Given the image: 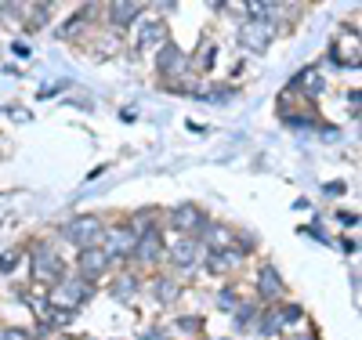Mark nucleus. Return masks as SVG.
<instances>
[{
	"label": "nucleus",
	"mask_w": 362,
	"mask_h": 340,
	"mask_svg": "<svg viewBox=\"0 0 362 340\" xmlns=\"http://www.w3.org/2000/svg\"><path fill=\"white\" fill-rule=\"evenodd\" d=\"M134 242H138V235L127 228V221H112V225H105V228H102L98 250H102L109 261H124V257H131Z\"/></svg>",
	"instance_id": "7ed1b4c3"
},
{
	"label": "nucleus",
	"mask_w": 362,
	"mask_h": 340,
	"mask_svg": "<svg viewBox=\"0 0 362 340\" xmlns=\"http://www.w3.org/2000/svg\"><path fill=\"white\" fill-rule=\"evenodd\" d=\"M62 271H66V264H62L58 246H54V242H37V246H33V279L51 286Z\"/></svg>",
	"instance_id": "20e7f679"
},
{
	"label": "nucleus",
	"mask_w": 362,
	"mask_h": 340,
	"mask_svg": "<svg viewBox=\"0 0 362 340\" xmlns=\"http://www.w3.org/2000/svg\"><path fill=\"white\" fill-rule=\"evenodd\" d=\"M156 73H160L163 83L170 87L174 76H185V73H189V54L181 51L177 44H163V47L156 51Z\"/></svg>",
	"instance_id": "0eeeda50"
},
{
	"label": "nucleus",
	"mask_w": 362,
	"mask_h": 340,
	"mask_svg": "<svg viewBox=\"0 0 362 340\" xmlns=\"http://www.w3.org/2000/svg\"><path fill=\"white\" fill-rule=\"evenodd\" d=\"M29 15H33V18L25 22L29 29H44V25H47V4H37V8H29Z\"/></svg>",
	"instance_id": "a878e982"
},
{
	"label": "nucleus",
	"mask_w": 362,
	"mask_h": 340,
	"mask_svg": "<svg viewBox=\"0 0 362 340\" xmlns=\"http://www.w3.org/2000/svg\"><path fill=\"white\" fill-rule=\"evenodd\" d=\"M141 340H170V336H167V333H163V329H148V333H145V336H141Z\"/></svg>",
	"instance_id": "2f4dec72"
},
{
	"label": "nucleus",
	"mask_w": 362,
	"mask_h": 340,
	"mask_svg": "<svg viewBox=\"0 0 362 340\" xmlns=\"http://www.w3.org/2000/svg\"><path fill=\"white\" fill-rule=\"evenodd\" d=\"M163 254H167V242H163L160 228H148V232L138 235L134 250H131V261H138L141 268H156V264H163Z\"/></svg>",
	"instance_id": "39448f33"
},
{
	"label": "nucleus",
	"mask_w": 362,
	"mask_h": 340,
	"mask_svg": "<svg viewBox=\"0 0 362 340\" xmlns=\"http://www.w3.org/2000/svg\"><path fill=\"white\" fill-rule=\"evenodd\" d=\"M272 40H276V25H268L261 18H243L239 22V44H243L247 51L261 54V51H268Z\"/></svg>",
	"instance_id": "423d86ee"
},
{
	"label": "nucleus",
	"mask_w": 362,
	"mask_h": 340,
	"mask_svg": "<svg viewBox=\"0 0 362 340\" xmlns=\"http://www.w3.org/2000/svg\"><path fill=\"white\" fill-rule=\"evenodd\" d=\"M177 293H181V283L174 279V275H156V279H153V297H156V304H174Z\"/></svg>",
	"instance_id": "a211bd4d"
},
{
	"label": "nucleus",
	"mask_w": 362,
	"mask_h": 340,
	"mask_svg": "<svg viewBox=\"0 0 362 340\" xmlns=\"http://www.w3.org/2000/svg\"><path fill=\"white\" fill-rule=\"evenodd\" d=\"M235 304H239V290L235 286H225L218 293V307H221V312H235Z\"/></svg>",
	"instance_id": "b1692460"
},
{
	"label": "nucleus",
	"mask_w": 362,
	"mask_h": 340,
	"mask_svg": "<svg viewBox=\"0 0 362 340\" xmlns=\"http://www.w3.org/2000/svg\"><path fill=\"white\" fill-rule=\"evenodd\" d=\"M90 293H95V283H87L83 275H76V271H62L47 286V304L51 307H62V312H76L80 304L90 300Z\"/></svg>",
	"instance_id": "f257e3e1"
},
{
	"label": "nucleus",
	"mask_w": 362,
	"mask_h": 340,
	"mask_svg": "<svg viewBox=\"0 0 362 340\" xmlns=\"http://www.w3.org/2000/svg\"><path fill=\"white\" fill-rule=\"evenodd\" d=\"M283 329H286V326H283V315H279V304H264L261 315H257L254 333H257V336H279Z\"/></svg>",
	"instance_id": "dca6fc26"
},
{
	"label": "nucleus",
	"mask_w": 362,
	"mask_h": 340,
	"mask_svg": "<svg viewBox=\"0 0 362 340\" xmlns=\"http://www.w3.org/2000/svg\"><path fill=\"white\" fill-rule=\"evenodd\" d=\"M283 297H286V283L279 279L276 268L264 264V268L257 271V300H261V304H279Z\"/></svg>",
	"instance_id": "9d476101"
},
{
	"label": "nucleus",
	"mask_w": 362,
	"mask_h": 340,
	"mask_svg": "<svg viewBox=\"0 0 362 340\" xmlns=\"http://www.w3.org/2000/svg\"><path fill=\"white\" fill-rule=\"evenodd\" d=\"M358 109H362V95H358V87L351 90V95H348V112L358 119Z\"/></svg>",
	"instance_id": "c85d7f7f"
},
{
	"label": "nucleus",
	"mask_w": 362,
	"mask_h": 340,
	"mask_svg": "<svg viewBox=\"0 0 362 340\" xmlns=\"http://www.w3.org/2000/svg\"><path fill=\"white\" fill-rule=\"evenodd\" d=\"M261 300L257 304H239L235 307V329H250V326H257V315H261Z\"/></svg>",
	"instance_id": "412c9836"
},
{
	"label": "nucleus",
	"mask_w": 362,
	"mask_h": 340,
	"mask_svg": "<svg viewBox=\"0 0 362 340\" xmlns=\"http://www.w3.org/2000/svg\"><path fill=\"white\" fill-rule=\"evenodd\" d=\"M163 257H170L174 271H192V268L203 261V246H199L196 239H185V235H181L174 246H167Z\"/></svg>",
	"instance_id": "1a4fd4ad"
},
{
	"label": "nucleus",
	"mask_w": 362,
	"mask_h": 340,
	"mask_svg": "<svg viewBox=\"0 0 362 340\" xmlns=\"http://www.w3.org/2000/svg\"><path fill=\"white\" fill-rule=\"evenodd\" d=\"M109 264H112V261L98 250V246H90V250H80V254H76V275H83L87 283H95L98 275H105Z\"/></svg>",
	"instance_id": "9b49d317"
},
{
	"label": "nucleus",
	"mask_w": 362,
	"mask_h": 340,
	"mask_svg": "<svg viewBox=\"0 0 362 340\" xmlns=\"http://www.w3.org/2000/svg\"><path fill=\"white\" fill-rule=\"evenodd\" d=\"M279 315H283V326L290 329L293 322L305 319V307H300V304H290V300H279Z\"/></svg>",
	"instance_id": "4be33fe9"
},
{
	"label": "nucleus",
	"mask_w": 362,
	"mask_h": 340,
	"mask_svg": "<svg viewBox=\"0 0 362 340\" xmlns=\"http://www.w3.org/2000/svg\"><path fill=\"white\" fill-rule=\"evenodd\" d=\"M174 329H177V333H199V329H203V319L185 315V319H177V322H174Z\"/></svg>",
	"instance_id": "bb28decb"
},
{
	"label": "nucleus",
	"mask_w": 362,
	"mask_h": 340,
	"mask_svg": "<svg viewBox=\"0 0 362 340\" xmlns=\"http://www.w3.org/2000/svg\"><path fill=\"white\" fill-rule=\"evenodd\" d=\"M326 192H329V196H341V192H344V181H329Z\"/></svg>",
	"instance_id": "7c9ffc66"
},
{
	"label": "nucleus",
	"mask_w": 362,
	"mask_h": 340,
	"mask_svg": "<svg viewBox=\"0 0 362 340\" xmlns=\"http://www.w3.org/2000/svg\"><path fill=\"white\" fill-rule=\"evenodd\" d=\"M18 261H22V246H11V250H4V254H0V275H11V271L18 268Z\"/></svg>",
	"instance_id": "5701e85b"
},
{
	"label": "nucleus",
	"mask_w": 362,
	"mask_h": 340,
	"mask_svg": "<svg viewBox=\"0 0 362 340\" xmlns=\"http://www.w3.org/2000/svg\"><path fill=\"white\" fill-rule=\"evenodd\" d=\"M102 228H105V221L98 218V213H80V218H69V221L62 225V239H66L69 246H76V254H80V250L98 246Z\"/></svg>",
	"instance_id": "f03ea898"
},
{
	"label": "nucleus",
	"mask_w": 362,
	"mask_h": 340,
	"mask_svg": "<svg viewBox=\"0 0 362 340\" xmlns=\"http://www.w3.org/2000/svg\"><path fill=\"white\" fill-rule=\"evenodd\" d=\"M329 61H337L344 69H358V33L337 37V44L329 47Z\"/></svg>",
	"instance_id": "ddd939ff"
},
{
	"label": "nucleus",
	"mask_w": 362,
	"mask_h": 340,
	"mask_svg": "<svg viewBox=\"0 0 362 340\" xmlns=\"http://www.w3.org/2000/svg\"><path fill=\"white\" fill-rule=\"evenodd\" d=\"M0 340H29V333L15 329V326H0Z\"/></svg>",
	"instance_id": "cd10ccee"
},
{
	"label": "nucleus",
	"mask_w": 362,
	"mask_h": 340,
	"mask_svg": "<svg viewBox=\"0 0 362 340\" xmlns=\"http://www.w3.org/2000/svg\"><path fill=\"white\" fill-rule=\"evenodd\" d=\"M290 90H297V95L300 98H315L319 95V90H326V76L319 73V69H300L293 80H290Z\"/></svg>",
	"instance_id": "2eb2a0df"
},
{
	"label": "nucleus",
	"mask_w": 362,
	"mask_h": 340,
	"mask_svg": "<svg viewBox=\"0 0 362 340\" xmlns=\"http://www.w3.org/2000/svg\"><path fill=\"white\" fill-rule=\"evenodd\" d=\"M163 44H170V33H167V22H163V18H156V22H153V25H148L145 33L138 37V47H141V51H153V47L160 51Z\"/></svg>",
	"instance_id": "f3484780"
},
{
	"label": "nucleus",
	"mask_w": 362,
	"mask_h": 340,
	"mask_svg": "<svg viewBox=\"0 0 362 340\" xmlns=\"http://www.w3.org/2000/svg\"><path fill=\"white\" fill-rule=\"evenodd\" d=\"M105 11H109V15H105V22H109L112 29H131L145 8H141V4H134V0H116V4H109Z\"/></svg>",
	"instance_id": "4468645a"
},
{
	"label": "nucleus",
	"mask_w": 362,
	"mask_h": 340,
	"mask_svg": "<svg viewBox=\"0 0 362 340\" xmlns=\"http://www.w3.org/2000/svg\"><path fill=\"white\" fill-rule=\"evenodd\" d=\"M341 246H344V254H358V239H344Z\"/></svg>",
	"instance_id": "473e14b6"
},
{
	"label": "nucleus",
	"mask_w": 362,
	"mask_h": 340,
	"mask_svg": "<svg viewBox=\"0 0 362 340\" xmlns=\"http://www.w3.org/2000/svg\"><path fill=\"white\" fill-rule=\"evenodd\" d=\"M196 95L203 102H210V98H214V102H228L232 98V87H210V90H196Z\"/></svg>",
	"instance_id": "393cba45"
},
{
	"label": "nucleus",
	"mask_w": 362,
	"mask_h": 340,
	"mask_svg": "<svg viewBox=\"0 0 362 340\" xmlns=\"http://www.w3.org/2000/svg\"><path fill=\"white\" fill-rule=\"evenodd\" d=\"M243 250L239 246H228V250H218V254H206L203 257V268H206V275H228L232 268H239L243 264Z\"/></svg>",
	"instance_id": "f8f14e48"
},
{
	"label": "nucleus",
	"mask_w": 362,
	"mask_h": 340,
	"mask_svg": "<svg viewBox=\"0 0 362 340\" xmlns=\"http://www.w3.org/2000/svg\"><path fill=\"white\" fill-rule=\"evenodd\" d=\"M337 221L351 228V225H358V213H348V210H344V213H337Z\"/></svg>",
	"instance_id": "c756f323"
},
{
	"label": "nucleus",
	"mask_w": 362,
	"mask_h": 340,
	"mask_svg": "<svg viewBox=\"0 0 362 340\" xmlns=\"http://www.w3.org/2000/svg\"><path fill=\"white\" fill-rule=\"evenodd\" d=\"M109 293H112V300H131V297L138 293V275H131V271L116 275L112 286H109Z\"/></svg>",
	"instance_id": "aec40b11"
},
{
	"label": "nucleus",
	"mask_w": 362,
	"mask_h": 340,
	"mask_svg": "<svg viewBox=\"0 0 362 340\" xmlns=\"http://www.w3.org/2000/svg\"><path fill=\"white\" fill-rule=\"evenodd\" d=\"M206 221H210V218H206V213H203L196 203H181V206L170 210V225H174L181 235H185V239H196L199 228H203Z\"/></svg>",
	"instance_id": "6e6552de"
},
{
	"label": "nucleus",
	"mask_w": 362,
	"mask_h": 340,
	"mask_svg": "<svg viewBox=\"0 0 362 340\" xmlns=\"http://www.w3.org/2000/svg\"><path fill=\"white\" fill-rule=\"evenodd\" d=\"M214 58H218V44L206 40V44L196 51V58H189V73H192V76H196V73H206L210 66H214Z\"/></svg>",
	"instance_id": "6ab92c4d"
}]
</instances>
